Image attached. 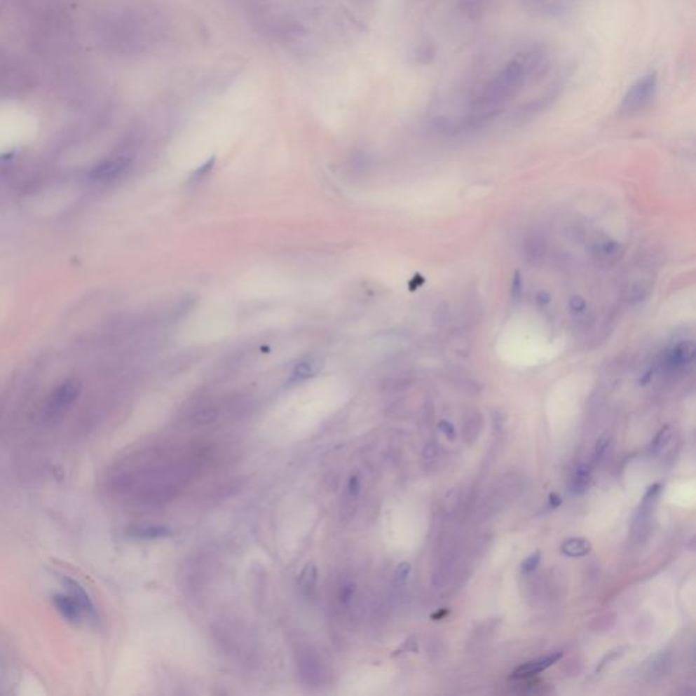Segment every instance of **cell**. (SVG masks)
I'll use <instances>...</instances> for the list:
<instances>
[{"label": "cell", "instance_id": "cell-1", "mask_svg": "<svg viewBox=\"0 0 696 696\" xmlns=\"http://www.w3.org/2000/svg\"><path fill=\"white\" fill-rule=\"evenodd\" d=\"M545 63L544 53L538 49L521 53L507 62L475 95L472 118L480 121L499 112L522 90L529 78L541 72Z\"/></svg>", "mask_w": 696, "mask_h": 696}, {"label": "cell", "instance_id": "cell-2", "mask_svg": "<svg viewBox=\"0 0 696 696\" xmlns=\"http://www.w3.org/2000/svg\"><path fill=\"white\" fill-rule=\"evenodd\" d=\"M81 395V383L75 380H67L57 385L48 396L43 407V422L46 425H56L60 422L72 405L76 403Z\"/></svg>", "mask_w": 696, "mask_h": 696}, {"label": "cell", "instance_id": "cell-3", "mask_svg": "<svg viewBox=\"0 0 696 696\" xmlns=\"http://www.w3.org/2000/svg\"><path fill=\"white\" fill-rule=\"evenodd\" d=\"M658 91V76L655 72H649L641 76L632 86H629L620 104V112L626 116H634L650 107Z\"/></svg>", "mask_w": 696, "mask_h": 696}, {"label": "cell", "instance_id": "cell-4", "mask_svg": "<svg viewBox=\"0 0 696 696\" xmlns=\"http://www.w3.org/2000/svg\"><path fill=\"white\" fill-rule=\"evenodd\" d=\"M53 606L57 609V612L68 620L69 623H81L85 617L88 619H91L93 622H95L93 619L89 610L83 606V604L75 599L72 594L69 593H60V594H56L53 597Z\"/></svg>", "mask_w": 696, "mask_h": 696}, {"label": "cell", "instance_id": "cell-5", "mask_svg": "<svg viewBox=\"0 0 696 696\" xmlns=\"http://www.w3.org/2000/svg\"><path fill=\"white\" fill-rule=\"evenodd\" d=\"M695 348L691 341H681L669 348L664 355V364L669 369L684 366L694 360Z\"/></svg>", "mask_w": 696, "mask_h": 696}, {"label": "cell", "instance_id": "cell-6", "mask_svg": "<svg viewBox=\"0 0 696 696\" xmlns=\"http://www.w3.org/2000/svg\"><path fill=\"white\" fill-rule=\"evenodd\" d=\"M561 655H563L561 651H557V653H551L545 657H540L538 660L529 661V662L517 668L516 671L513 672V678H521V677H528V676L540 674V672L545 671L547 668L552 667L555 662H558L561 660Z\"/></svg>", "mask_w": 696, "mask_h": 696}, {"label": "cell", "instance_id": "cell-7", "mask_svg": "<svg viewBox=\"0 0 696 696\" xmlns=\"http://www.w3.org/2000/svg\"><path fill=\"white\" fill-rule=\"evenodd\" d=\"M125 168H127V159L125 158H113V159L101 163L100 166H97L91 173V179L94 181H100V182L111 181L116 179Z\"/></svg>", "mask_w": 696, "mask_h": 696}, {"label": "cell", "instance_id": "cell-8", "mask_svg": "<svg viewBox=\"0 0 696 696\" xmlns=\"http://www.w3.org/2000/svg\"><path fill=\"white\" fill-rule=\"evenodd\" d=\"M524 7L536 15L557 17L564 10V0H522Z\"/></svg>", "mask_w": 696, "mask_h": 696}, {"label": "cell", "instance_id": "cell-9", "mask_svg": "<svg viewBox=\"0 0 696 696\" xmlns=\"http://www.w3.org/2000/svg\"><path fill=\"white\" fill-rule=\"evenodd\" d=\"M592 551V544L589 540L582 538H571L561 544V552L571 558H581Z\"/></svg>", "mask_w": 696, "mask_h": 696}, {"label": "cell", "instance_id": "cell-10", "mask_svg": "<svg viewBox=\"0 0 696 696\" xmlns=\"http://www.w3.org/2000/svg\"><path fill=\"white\" fill-rule=\"evenodd\" d=\"M620 254H622L620 244L613 243V241L600 243L599 245H596V250H594V256L600 261H604V263L616 261L620 257Z\"/></svg>", "mask_w": 696, "mask_h": 696}, {"label": "cell", "instance_id": "cell-11", "mask_svg": "<svg viewBox=\"0 0 696 696\" xmlns=\"http://www.w3.org/2000/svg\"><path fill=\"white\" fill-rule=\"evenodd\" d=\"M315 577H317V570L315 564L313 563L306 564V567L303 568L299 577V586L303 593H309L315 587Z\"/></svg>", "mask_w": 696, "mask_h": 696}, {"label": "cell", "instance_id": "cell-12", "mask_svg": "<svg viewBox=\"0 0 696 696\" xmlns=\"http://www.w3.org/2000/svg\"><path fill=\"white\" fill-rule=\"evenodd\" d=\"M589 479H590V470H589V467L587 465H580L577 468L575 477H574V482H573V491L575 494L584 493L586 487H587Z\"/></svg>", "mask_w": 696, "mask_h": 696}, {"label": "cell", "instance_id": "cell-13", "mask_svg": "<svg viewBox=\"0 0 696 696\" xmlns=\"http://www.w3.org/2000/svg\"><path fill=\"white\" fill-rule=\"evenodd\" d=\"M132 535L136 538H143V539H156V538H163L169 535V531L165 528H135L132 531Z\"/></svg>", "mask_w": 696, "mask_h": 696}, {"label": "cell", "instance_id": "cell-14", "mask_svg": "<svg viewBox=\"0 0 696 696\" xmlns=\"http://www.w3.org/2000/svg\"><path fill=\"white\" fill-rule=\"evenodd\" d=\"M317 370H318V366L315 364V362H303V363L296 366L294 376L298 378H308V377L315 374Z\"/></svg>", "mask_w": 696, "mask_h": 696}, {"label": "cell", "instance_id": "cell-15", "mask_svg": "<svg viewBox=\"0 0 696 696\" xmlns=\"http://www.w3.org/2000/svg\"><path fill=\"white\" fill-rule=\"evenodd\" d=\"M540 559H541L540 551L533 552L531 557H528L525 561H522V564H521V571H522L524 574L532 573V571H533V570L539 566Z\"/></svg>", "mask_w": 696, "mask_h": 696}, {"label": "cell", "instance_id": "cell-16", "mask_svg": "<svg viewBox=\"0 0 696 696\" xmlns=\"http://www.w3.org/2000/svg\"><path fill=\"white\" fill-rule=\"evenodd\" d=\"M668 430H669V427L668 426L661 428V431L657 434V437L654 438V441H653V444H651L653 449H657V448L664 446V437L667 435V431H668Z\"/></svg>", "mask_w": 696, "mask_h": 696}, {"label": "cell", "instance_id": "cell-17", "mask_svg": "<svg viewBox=\"0 0 696 696\" xmlns=\"http://www.w3.org/2000/svg\"><path fill=\"white\" fill-rule=\"evenodd\" d=\"M409 571H411V564H409V563H407V561L402 563V564L397 567V570H396V578H399V580H405V578L408 577Z\"/></svg>", "mask_w": 696, "mask_h": 696}, {"label": "cell", "instance_id": "cell-18", "mask_svg": "<svg viewBox=\"0 0 696 696\" xmlns=\"http://www.w3.org/2000/svg\"><path fill=\"white\" fill-rule=\"evenodd\" d=\"M439 428L442 430V432H444V434H446V435L449 437L450 439H453V438H454V427H453V425H451L450 422L442 421V422L439 423Z\"/></svg>", "mask_w": 696, "mask_h": 696}, {"label": "cell", "instance_id": "cell-19", "mask_svg": "<svg viewBox=\"0 0 696 696\" xmlns=\"http://www.w3.org/2000/svg\"><path fill=\"white\" fill-rule=\"evenodd\" d=\"M660 489H661V484H660V483L653 484L651 487H649V490H648V493L645 495V499H643V500H645V502H649V499H651L654 495L657 494V493L660 491Z\"/></svg>", "mask_w": 696, "mask_h": 696}, {"label": "cell", "instance_id": "cell-20", "mask_svg": "<svg viewBox=\"0 0 696 696\" xmlns=\"http://www.w3.org/2000/svg\"><path fill=\"white\" fill-rule=\"evenodd\" d=\"M561 498L559 495L555 494V493H552V494L550 495V507H551V509H557V507H559V506H561Z\"/></svg>", "mask_w": 696, "mask_h": 696}, {"label": "cell", "instance_id": "cell-21", "mask_svg": "<svg viewBox=\"0 0 696 696\" xmlns=\"http://www.w3.org/2000/svg\"><path fill=\"white\" fill-rule=\"evenodd\" d=\"M448 613H449V610H446V609H442L441 612H438V613H434V615H432L431 617H432V619H435V620H439V619H442L444 616H446Z\"/></svg>", "mask_w": 696, "mask_h": 696}]
</instances>
